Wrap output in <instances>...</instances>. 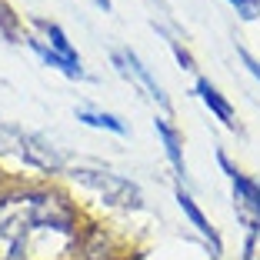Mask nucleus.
Listing matches in <instances>:
<instances>
[{"label": "nucleus", "mask_w": 260, "mask_h": 260, "mask_svg": "<svg viewBox=\"0 0 260 260\" xmlns=\"http://www.w3.org/2000/svg\"><path fill=\"white\" fill-rule=\"evenodd\" d=\"M34 27H37L40 34H44L47 40H50V47L40 40V44L47 47V50H54L57 57H63V60H70V63H80V57H77V50L70 47V40H67V34L57 27V23H50V20H34Z\"/></svg>", "instance_id": "nucleus-6"}, {"label": "nucleus", "mask_w": 260, "mask_h": 260, "mask_svg": "<svg viewBox=\"0 0 260 260\" xmlns=\"http://www.w3.org/2000/svg\"><path fill=\"white\" fill-rule=\"evenodd\" d=\"M120 60H123V67H130V74L137 77V84H140V87H144V90H147V93H150V97H153V100H157V104H160V107H164V110H170V104H167V97H164V90H160V84H157V80H153V77H150V74H147V67H144V63H140V60H137V57L130 54V50H127V54H120Z\"/></svg>", "instance_id": "nucleus-8"}, {"label": "nucleus", "mask_w": 260, "mask_h": 260, "mask_svg": "<svg viewBox=\"0 0 260 260\" xmlns=\"http://www.w3.org/2000/svg\"><path fill=\"white\" fill-rule=\"evenodd\" d=\"M197 93H200V100H204L207 107H210V110H214V114L223 120V127L237 130V117H234V107H230L227 100L220 97V90H217L210 80H204V77H200V80H197Z\"/></svg>", "instance_id": "nucleus-5"}, {"label": "nucleus", "mask_w": 260, "mask_h": 260, "mask_svg": "<svg viewBox=\"0 0 260 260\" xmlns=\"http://www.w3.org/2000/svg\"><path fill=\"white\" fill-rule=\"evenodd\" d=\"M97 4H100V7H104V10H110V0H97Z\"/></svg>", "instance_id": "nucleus-15"}, {"label": "nucleus", "mask_w": 260, "mask_h": 260, "mask_svg": "<svg viewBox=\"0 0 260 260\" xmlns=\"http://www.w3.org/2000/svg\"><path fill=\"white\" fill-rule=\"evenodd\" d=\"M77 120L90 123V127H104V130H114V134H127V127H123V123L117 120L114 114H97V110H77Z\"/></svg>", "instance_id": "nucleus-10"}, {"label": "nucleus", "mask_w": 260, "mask_h": 260, "mask_svg": "<svg viewBox=\"0 0 260 260\" xmlns=\"http://www.w3.org/2000/svg\"><path fill=\"white\" fill-rule=\"evenodd\" d=\"M177 200H180V207H184V214L190 217V223H193V227L200 230V234H204L207 240H210V247H214V253H220V237H217V230L210 227V223H207V217L200 214V207H197V204L190 200V193H187L184 187L177 190Z\"/></svg>", "instance_id": "nucleus-9"}, {"label": "nucleus", "mask_w": 260, "mask_h": 260, "mask_svg": "<svg viewBox=\"0 0 260 260\" xmlns=\"http://www.w3.org/2000/svg\"><path fill=\"white\" fill-rule=\"evenodd\" d=\"M240 60H244V63H247V70H250V74H253V77H257V80H260V63L253 60V57L247 54V50H240Z\"/></svg>", "instance_id": "nucleus-14"}, {"label": "nucleus", "mask_w": 260, "mask_h": 260, "mask_svg": "<svg viewBox=\"0 0 260 260\" xmlns=\"http://www.w3.org/2000/svg\"><path fill=\"white\" fill-rule=\"evenodd\" d=\"M167 44H170V50H174V57L180 60V67H184V70H193V57L187 54L184 47H180V40H177V37H167Z\"/></svg>", "instance_id": "nucleus-12"}, {"label": "nucleus", "mask_w": 260, "mask_h": 260, "mask_svg": "<svg viewBox=\"0 0 260 260\" xmlns=\"http://www.w3.org/2000/svg\"><path fill=\"white\" fill-rule=\"evenodd\" d=\"M70 234V210L57 197H7L0 200V260H23L34 234Z\"/></svg>", "instance_id": "nucleus-1"}, {"label": "nucleus", "mask_w": 260, "mask_h": 260, "mask_svg": "<svg viewBox=\"0 0 260 260\" xmlns=\"http://www.w3.org/2000/svg\"><path fill=\"white\" fill-rule=\"evenodd\" d=\"M153 127H157V137L164 140V150H167V157H170V164H174L177 177H180V180H187V164H184V150H180V140H177L174 127H170L167 120H153Z\"/></svg>", "instance_id": "nucleus-7"}, {"label": "nucleus", "mask_w": 260, "mask_h": 260, "mask_svg": "<svg viewBox=\"0 0 260 260\" xmlns=\"http://www.w3.org/2000/svg\"><path fill=\"white\" fill-rule=\"evenodd\" d=\"M234 7H237V14L244 17V20H257L260 17V4L257 0H230Z\"/></svg>", "instance_id": "nucleus-11"}, {"label": "nucleus", "mask_w": 260, "mask_h": 260, "mask_svg": "<svg viewBox=\"0 0 260 260\" xmlns=\"http://www.w3.org/2000/svg\"><path fill=\"white\" fill-rule=\"evenodd\" d=\"M74 180H80V184L90 187L93 193H100L107 204L123 207V210H137V207L144 204L140 187L130 184L127 177H120V174H110V170H87V167H80V170H74Z\"/></svg>", "instance_id": "nucleus-2"}, {"label": "nucleus", "mask_w": 260, "mask_h": 260, "mask_svg": "<svg viewBox=\"0 0 260 260\" xmlns=\"http://www.w3.org/2000/svg\"><path fill=\"white\" fill-rule=\"evenodd\" d=\"M220 160V167L227 170L230 184H234V207H237V217L240 223H244L247 230H260V184L257 180H250L247 174H240L237 167H230L227 157H217Z\"/></svg>", "instance_id": "nucleus-4"}, {"label": "nucleus", "mask_w": 260, "mask_h": 260, "mask_svg": "<svg viewBox=\"0 0 260 260\" xmlns=\"http://www.w3.org/2000/svg\"><path fill=\"white\" fill-rule=\"evenodd\" d=\"M0 27H4V34H7L10 40L17 37V23H14V17H10V10H7V4H0Z\"/></svg>", "instance_id": "nucleus-13"}, {"label": "nucleus", "mask_w": 260, "mask_h": 260, "mask_svg": "<svg viewBox=\"0 0 260 260\" xmlns=\"http://www.w3.org/2000/svg\"><path fill=\"white\" fill-rule=\"evenodd\" d=\"M0 150L14 153V157H20V160L34 164V167H40V170H57L60 167V153H57L54 147L44 144V140L34 137V134H27V130H20V127H10V123H0Z\"/></svg>", "instance_id": "nucleus-3"}]
</instances>
